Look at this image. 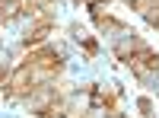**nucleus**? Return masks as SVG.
<instances>
[{
  "mask_svg": "<svg viewBox=\"0 0 159 118\" xmlns=\"http://www.w3.org/2000/svg\"><path fill=\"white\" fill-rule=\"evenodd\" d=\"M111 42H115V54L121 58V61H127L130 54H137V51H143V48H147V42H143L140 35H134L130 29H124L121 35H115Z\"/></svg>",
  "mask_w": 159,
  "mask_h": 118,
  "instance_id": "nucleus-1",
  "label": "nucleus"
},
{
  "mask_svg": "<svg viewBox=\"0 0 159 118\" xmlns=\"http://www.w3.org/2000/svg\"><path fill=\"white\" fill-rule=\"evenodd\" d=\"M134 10L140 13L147 22H159V0H134Z\"/></svg>",
  "mask_w": 159,
  "mask_h": 118,
  "instance_id": "nucleus-2",
  "label": "nucleus"
},
{
  "mask_svg": "<svg viewBox=\"0 0 159 118\" xmlns=\"http://www.w3.org/2000/svg\"><path fill=\"white\" fill-rule=\"evenodd\" d=\"M22 3H25V0H0V22H10L13 16H19Z\"/></svg>",
  "mask_w": 159,
  "mask_h": 118,
  "instance_id": "nucleus-3",
  "label": "nucleus"
},
{
  "mask_svg": "<svg viewBox=\"0 0 159 118\" xmlns=\"http://www.w3.org/2000/svg\"><path fill=\"white\" fill-rule=\"evenodd\" d=\"M83 48L89 51V54H96V51H99V45H96V38H83Z\"/></svg>",
  "mask_w": 159,
  "mask_h": 118,
  "instance_id": "nucleus-4",
  "label": "nucleus"
}]
</instances>
